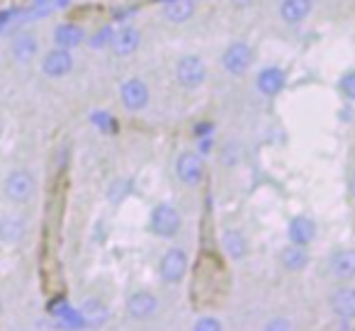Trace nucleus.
Instances as JSON below:
<instances>
[{
  "label": "nucleus",
  "mask_w": 355,
  "mask_h": 331,
  "mask_svg": "<svg viewBox=\"0 0 355 331\" xmlns=\"http://www.w3.org/2000/svg\"><path fill=\"white\" fill-rule=\"evenodd\" d=\"M253 61H256V51L243 40L229 42L227 49L219 56V64H222V69L227 71L229 76H243L253 66Z\"/></svg>",
  "instance_id": "nucleus-1"
},
{
  "label": "nucleus",
  "mask_w": 355,
  "mask_h": 331,
  "mask_svg": "<svg viewBox=\"0 0 355 331\" xmlns=\"http://www.w3.org/2000/svg\"><path fill=\"white\" fill-rule=\"evenodd\" d=\"M127 312L132 319H139V321L151 319V316H156V312H158V297L148 290L132 292L127 300Z\"/></svg>",
  "instance_id": "nucleus-11"
},
{
  "label": "nucleus",
  "mask_w": 355,
  "mask_h": 331,
  "mask_svg": "<svg viewBox=\"0 0 355 331\" xmlns=\"http://www.w3.org/2000/svg\"><path fill=\"white\" fill-rule=\"evenodd\" d=\"M156 3H161V6H163V3H171V0H156Z\"/></svg>",
  "instance_id": "nucleus-32"
},
{
  "label": "nucleus",
  "mask_w": 355,
  "mask_h": 331,
  "mask_svg": "<svg viewBox=\"0 0 355 331\" xmlns=\"http://www.w3.org/2000/svg\"><path fill=\"white\" fill-rule=\"evenodd\" d=\"M188 263H190L188 251L180 246H173L163 253L161 263H158V275L168 285H178V282H183V278L188 275Z\"/></svg>",
  "instance_id": "nucleus-4"
},
{
  "label": "nucleus",
  "mask_w": 355,
  "mask_h": 331,
  "mask_svg": "<svg viewBox=\"0 0 355 331\" xmlns=\"http://www.w3.org/2000/svg\"><path fill=\"white\" fill-rule=\"evenodd\" d=\"M17 331H22V329H17Z\"/></svg>",
  "instance_id": "nucleus-34"
},
{
  "label": "nucleus",
  "mask_w": 355,
  "mask_h": 331,
  "mask_svg": "<svg viewBox=\"0 0 355 331\" xmlns=\"http://www.w3.org/2000/svg\"><path fill=\"white\" fill-rule=\"evenodd\" d=\"M15 15H17L15 10H0V32H3L8 25H10V20H12Z\"/></svg>",
  "instance_id": "nucleus-29"
},
{
  "label": "nucleus",
  "mask_w": 355,
  "mask_h": 331,
  "mask_svg": "<svg viewBox=\"0 0 355 331\" xmlns=\"http://www.w3.org/2000/svg\"><path fill=\"white\" fill-rule=\"evenodd\" d=\"M348 193H350V198H355V171H350V178H348Z\"/></svg>",
  "instance_id": "nucleus-30"
},
{
  "label": "nucleus",
  "mask_w": 355,
  "mask_h": 331,
  "mask_svg": "<svg viewBox=\"0 0 355 331\" xmlns=\"http://www.w3.org/2000/svg\"><path fill=\"white\" fill-rule=\"evenodd\" d=\"M287 85V74L280 66H263L256 76V90L266 98H275L285 90Z\"/></svg>",
  "instance_id": "nucleus-10"
},
{
  "label": "nucleus",
  "mask_w": 355,
  "mask_h": 331,
  "mask_svg": "<svg viewBox=\"0 0 355 331\" xmlns=\"http://www.w3.org/2000/svg\"><path fill=\"white\" fill-rule=\"evenodd\" d=\"M287 237L297 246H309L316 237V222L311 217H306V214H297L290 222V227H287Z\"/></svg>",
  "instance_id": "nucleus-15"
},
{
  "label": "nucleus",
  "mask_w": 355,
  "mask_h": 331,
  "mask_svg": "<svg viewBox=\"0 0 355 331\" xmlns=\"http://www.w3.org/2000/svg\"><path fill=\"white\" fill-rule=\"evenodd\" d=\"M114 32H117V27L114 25H103L93 37H88L85 42H88L90 49H110V46H112V40H114Z\"/></svg>",
  "instance_id": "nucleus-23"
},
{
  "label": "nucleus",
  "mask_w": 355,
  "mask_h": 331,
  "mask_svg": "<svg viewBox=\"0 0 355 331\" xmlns=\"http://www.w3.org/2000/svg\"><path fill=\"white\" fill-rule=\"evenodd\" d=\"M331 275L340 282H348L355 278V248L336 251L331 258Z\"/></svg>",
  "instance_id": "nucleus-16"
},
{
  "label": "nucleus",
  "mask_w": 355,
  "mask_h": 331,
  "mask_svg": "<svg viewBox=\"0 0 355 331\" xmlns=\"http://www.w3.org/2000/svg\"><path fill=\"white\" fill-rule=\"evenodd\" d=\"M180 212L173 205L161 203L151 210V219H148V229L161 239H173L180 232Z\"/></svg>",
  "instance_id": "nucleus-6"
},
{
  "label": "nucleus",
  "mask_w": 355,
  "mask_h": 331,
  "mask_svg": "<svg viewBox=\"0 0 355 331\" xmlns=\"http://www.w3.org/2000/svg\"><path fill=\"white\" fill-rule=\"evenodd\" d=\"M93 124L98 129H103V132H112V129H117V124H114V117L110 112H93Z\"/></svg>",
  "instance_id": "nucleus-26"
},
{
  "label": "nucleus",
  "mask_w": 355,
  "mask_h": 331,
  "mask_svg": "<svg viewBox=\"0 0 355 331\" xmlns=\"http://www.w3.org/2000/svg\"><path fill=\"white\" fill-rule=\"evenodd\" d=\"M222 248L229 258L241 261L248 256V239L241 229H224L222 232Z\"/></svg>",
  "instance_id": "nucleus-18"
},
{
  "label": "nucleus",
  "mask_w": 355,
  "mask_h": 331,
  "mask_svg": "<svg viewBox=\"0 0 355 331\" xmlns=\"http://www.w3.org/2000/svg\"><path fill=\"white\" fill-rule=\"evenodd\" d=\"M73 54L69 49H61V46H54L49 49L40 61V69L46 78H64L73 71Z\"/></svg>",
  "instance_id": "nucleus-8"
},
{
  "label": "nucleus",
  "mask_w": 355,
  "mask_h": 331,
  "mask_svg": "<svg viewBox=\"0 0 355 331\" xmlns=\"http://www.w3.org/2000/svg\"><path fill=\"white\" fill-rule=\"evenodd\" d=\"M119 103L124 105L127 112H141V110H146L148 103H151V90H148L146 80L139 78V76L122 80V85H119Z\"/></svg>",
  "instance_id": "nucleus-5"
},
{
  "label": "nucleus",
  "mask_w": 355,
  "mask_h": 331,
  "mask_svg": "<svg viewBox=\"0 0 355 331\" xmlns=\"http://www.w3.org/2000/svg\"><path fill=\"white\" fill-rule=\"evenodd\" d=\"M32 6L40 8V10H44V12H54V10H64V8H69L71 0H35Z\"/></svg>",
  "instance_id": "nucleus-27"
},
{
  "label": "nucleus",
  "mask_w": 355,
  "mask_h": 331,
  "mask_svg": "<svg viewBox=\"0 0 355 331\" xmlns=\"http://www.w3.org/2000/svg\"><path fill=\"white\" fill-rule=\"evenodd\" d=\"M27 234V222L17 214H6L0 217V241L3 244H20Z\"/></svg>",
  "instance_id": "nucleus-19"
},
{
  "label": "nucleus",
  "mask_w": 355,
  "mask_h": 331,
  "mask_svg": "<svg viewBox=\"0 0 355 331\" xmlns=\"http://www.w3.org/2000/svg\"><path fill=\"white\" fill-rule=\"evenodd\" d=\"M338 93L343 95L348 103H355V69L345 71L338 78Z\"/></svg>",
  "instance_id": "nucleus-24"
},
{
  "label": "nucleus",
  "mask_w": 355,
  "mask_h": 331,
  "mask_svg": "<svg viewBox=\"0 0 355 331\" xmlns=\"http://www.w3.org/2000/svg\"><path fill=\"white\" fill-rule=\"evenodd\" d=\"M0 312H3V300H0Z\"/></svg>",
  "instance_id": "nucleus-33"
},
{
  "label": "nucleus",
  "mask_w": 355,
  "mask_h": 331,
  "mask_svg": "<svg viewBox=\"0 0 355 331\" xmlns=\"http://www.w3.org/2000/svg\"><path fill=\"white\" fill-rule=\"evenodd\" d=\"M37 51H40V40H37L35 35H30V32L17 35L15 42H12V56H15L20 64H30V61H35Z\"/></svg>",
  "instance_id": "nucleus-20"
},
{
  "label": "nucleus",
  "mask_w": 355,
  "mask_h": 331,
  "mask_svg": "<svg viewBox=\"0 0 355 331\" xmlns=\"http://www.w3.org/2000/svg\"><path fill=\"white\" fill-rule=\"evenodd\" d=\"M175 176L178 180L188 188H198L205 178V161H202V153L198 151H183L178 153L175 158Z\"/></svg>",
  "instance_id": "nucleus-7"
},
{
  "label": "nucleus",
  "mask_w": 355,
  "mask_h": 331,
  "mask_svg": "<svg viewBox=\"0 0 355 331\" xmlns=\"http://www.w3.org/2000/svg\"><path fill=\"white\" fill-rule=\"evenodd\" d=\"M195 10H198V0H171L163 3V17L173 25H183V22L193 20Z\"/></svg>",
  "instance_id": "nucleus-17"
},
{
  "label": "nucleus",
  "mask_w": 355,
  "mask_h": 331,
  "mask_svg": "<svg viewBox=\"0 0 355 331\" xmlns=\"http://www.w3.org/2000/svg\"><path fill=\"white\" fill-rule=\"evenodd\" d=\"M80 316H83V324H90V326H100L107 321V307L103 305L100 300H88L83 302L80 307Z\"/></svg>",
  "instance_id": "nucleus-22"
},
{
  "label": "nucleus",
  "mask_w": 355,
  "mask_h": 331,
  "mask_svg": "<svg viewBox=\"0 0 355 331\" xmlns=\"http://www.w3.org/2000/svg\"><path fill=\"white\" fill-rule=\"evenodd\" d=\"M51 40H54V44L61 46V49L73 51V49H78L80 44H85L88 35H85V27H80L78 22H59V25L54 27Z\"/></svg>",
  "instance_id": "nucleus-12"
},
{
  "label": "nucleus",
  "mask_w": 355,
  "mask_h": 331,
  "mask_svg": "<svg viewBox=\"0 0 355 331\" xmlns=\"http://www.w3.org/2000/svg\"><path fill=\"white\" fill-rule=\"evenodd\" d=\"M280 261H282V266H285L287 271L297 273V271H304V268L309 266V253H306V246L290 244V246L282 251Z\"/></svg>",
  "instance_id": "nucleus-21"
},
{
  "label": "nucleus",
  "mask_w": 355,
  "mask_h": 331,
  "mask_svg": "<svg viewBox=\"0 0 355 331\" xmlns=\"http://www.w3.org/2000/svg\"><path fill=\"white\" fill-rule=\"evenodd\" d=\"M263 331H292V321L287 319V316H272V319L263 326Z\"/></svg>",
  "instance_id": "nucleus-28"
},
{
  "label": "nucleus",
  "mask_w": 355,
  "mask_h": 331,
  "mask_svg": "<svg viewBox=\"0 0 355 331\" xmlns=\"http://www.w3.org/2000/svg\"><path fill=\"white\" fill-rule=\"evenodd\" d=\"M193 331H224V326H222V321H219L217 316L205 314V316H200V319L195 321Z\"/></svg>",
  "instance_id": "nucleus-25"
},
{
  "label": "nucleus",
  "mask_w": 355,
  "mask_h": 331,
  "mask_svg": "<svg viewBox=\"0 0 355 331\" xmlns=\"http://www.w3.org/2000/svg\"><path fill=\"white\" fill-rule=\"evenodd\" d=\"M280 20L290 27H297L306 22V17L314 12V0H280Z\"/></svg>",
  "instance_id": "nucleus-13"
},
{
  "label": "nucleus",
  "mask_w": 355,
  "mask_h": 331,
  "mask_svg": "<svg viewBox=\"0 0 355 331\" xmlns=\"http://www.w3.org/2000/svg\"><path fill=\"white\" fill-rule=\"evenodd\" d=\"M175 80L185 90H198L207 80V64L198 54H183L175 61Z\"/></svg>",
  "instance_id": "nucleus-2"
},
{
  "label": "nucleus",
  "mask_w": 355,
  "mask_h": 331,
  "mask_svg": "<svg viewBox=\"0 0 355 331\" xmlns=\"http://www.w3.org/2000/svg\"><path fill=\"white\" fill-rule=\"evenodd\" d=\"M248 3H251V0H234V6L236 8H248Z\"/></svg>",
  "instance_id": "nucleus-31"
},
{
  "label": "nucleus",
  "mask_w": 355,
  "mask_h": 331,
  "mask_svg": "<svg viewBox=\"0 0 355 331\" xmlns=\"http://www.w3.org/2000/svg\"><path fill=\"white\" fill-rule=\"evenodd\" d=\"M3 193L10 203L15 205H27L32 203L37 193V180L35 176L27 169H15L6 176V183H3Z\"/></svg>",
  "instance_id": "nucleus-3"
},
{
  "label": "nucleus",
  "mask_w": 355,
  "mask_h": 331,
  "mask_svg": "<svg viewBox=\"0 0 355 331\" xmlns=\"http://www.w3.org/2000/svg\"><path fill=\"white\" fill-rule=\"evenodd\" d=\"M331 312H334L338 319H355V287L353 285H340L331 292L329 297Z\"/></svg>",
  "instance_id": "nucleus-14"
},
{
  "label": "nucleus",
  "mask_w": 355,
  "mask_h": 331,
  "mask_svg": "<svg viewBox=\"0 0 355 331\" xmlns=\"http://www.w3.org/2000/svg\"><path fill=\"white\" fill-rule=\"evenodd\" d=\"M144 42V35L139 27L129 25V22H124L122 27H117V32H114V40H112V54L119 56V59H127V56L137 54L139 46H141Z\"/></svg>",
  "instance_id": "nucleus-9"
}]
</instances>
